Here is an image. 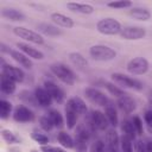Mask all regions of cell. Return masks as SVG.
Returning a JSON list of instances; mask_svg holds the SVG:
<instances>
[{
  "label": "cell",
  "mask_w": 152,
  "mask_h": 152,
  "mask_svg": "<svg viewBox=\"0 0 152 152\" xmlns=\"http://www.w3.org/2000/svg\"><path fill=\"white\" fill-rule=\"evenodd\" d=\"M84 95L86 97L94 104H97L100 107H106L109 104V99L107 97V95H104V93H102L101 90L94 88V87H88L84 89Z\"/></svg>",
  "instance_id": "52a82bcc"
},
{
  "label": "cell",
  "mask_w": 152,
  "mask_h": 152,
  "mask_svg": "<svg viewBox=\"0 0 152 152\" xmlns=\"http://www.w3.org/2000/svg\"><path fill=\"white\" fill-rule=\"evenodd\" d=\"M50 19L52 20V23L56 24V26H61L64 28H71L75 25L74 19H71L70 17L61 13V12H53L50 15Z\"/></svg>",
  "instance_id": "9a60e30c"
},
{
  "label": "cell",
  "mask_w": 152,
  "mask_h": 152,
  "mask_svg": "<svg viewBox=\"0 0 152 152\" xmlns=\"http://www.w3.org/2000/svg\"><path fill=\"white\" fill-rule=\"evenodd\" d=\"M50 70L61 82H63L65 84L72 86L76 81V76H75L74 71L64 63H61V62L52 63L50 65Z\"/></svg>",
  "instance_id": "6da1fadb"
},
{
  "label": "cell",
  "mask_w": 152,
  "mask_h": 152,
  "mask_svg": "<svg viewBox=\"0 0 152 152\" xmlns=\"http://www.w3.org/2000/svg\"><path fill=\"white\" fill-rule=\"evenodd\" d=\"M132 1L129 0H116V1H109L107 4L108 7L116 8V10H124V8H129L132 7Z\"/></svg>",
  "instance_id": "8d00e7d4"
},
{
  "label": "cell",
  "mask_w": 152,
  "mask_h": 152,
  "mask_svg": "<svg viewBox=\"0 0 152 152\" xmlns=\"http://www.w3.org/2000/svg\"><path fill=\"white\" fill-rule=\"evenodd\" d=\"M1 138H2L7 144H17V142L20 141V140L18 139V137H17L12 131L6 129V128L1 129Z\"/></svg>",
  "instance_id": "d590c367"
},
{
  "label": "cell",
  "mask_w": 152,
  "mask_h": 152,
  "mask_svg": "<svg viewBox=\"0 0 152 152\" xmlns=\"http://www.w3.org/2000/svg\"><path fill=\"white\" fill-rule=\"evenodd\" d=\"M39 126L45 132H50L55 127L53 124H52V121H51V119L48 115H43V116L39 118Z\"/></svg>",
  "instance_id": "f35d334b"
},
{
  "label": "cell",
  "mask_w": 152,
  "mask_h": 152,
  "mask_svg": "<svg viewBox=\"0 0 152 152\" xmlns=\"http://www.w3.org/2000/svg\"><path fill=\"white\" fill-rule=\"evenodd\" d=\"M40 151L42 152H56V146L44 145V146H40Z\"/></svg>",
  "instance_id": "f6af8a7d"
},
{
  "label": "cell",
  "mask_w": 152,
  "mask_h": 152,
  "mask_svg": "<svg viewBox=\"0 0 152 152\" xmlns=\"http://www.w3.org/2000/svg\"><path fill=\"white\" fill-rule=\"evenodd\" d=\"M15 88H17V86H15L14 81L10 80L8 77H6L4 75L0 76V90H1V93L6 94V95H12L15 91Z\"/></svg>",
  "instance_id": "cb8c5ba5"
},
{
  "label": "cell",
  "mask_w": 152,
  "mask_h": 152,
  "mask_svg": "<svg viewBox=\"0 0 152 152\" xmlns=\"http://www.w3.org/2000/svg\"><path fill=\"white\" fill-rule=\"evenodd\" d=\"M96 30L97 32L104 36H115V34H120L122 26L119 20L108 17V18H102L96 23Z\"/></svg>",
  "instance_id": "7a4b0ae2"
},
{
  "label": "cell",
  "mask_w": 152,
  "mask_h": 152,
  "mask_svg": "<svg viewBox=\"0 0 152 152\" xmlns=\"http://www.w3.org/2000/svg\"><path fill=\"white\" fill-rule=\"evenodd\" d=\"M126 69L131 75H144L148 70V61L145 57H134L127 63Z\"/></svg>",
  "instance_id": "8992f818"
},
{
  "label": "cell",
  "mask_w": 152,
  "mask_h": 152,
  "mask_svg": "<svg viewBox=\"0 0 152 152\" xmlns=\"http://www.w3.org/2000/svg\"><path fill=\"white\" fill-rule=\"evenodd\" d=\"M91 131L88 128V126L86 125H78L76 127V133H75V139H78V140H82V141H86L88 142L90 140V133Z\"/></svg>",
  "instance_id": "4dcf8cb0"
},
{
  "label": "cell",
  "mask_w": 152,
  "mask_h": 152,
  "mask_svg": "<svg viewBox=\"0 0 152 152\" xmlns=\"http://www.w3.org/2000/svg\"><path fill=\"white\" fill-rule=\"evenodd\" d=\"M68 57H69V59H70V62L75 65V66H77V68H80V69H82V68H86L87 65H88V61L86 59V57L82 55V53H80V52H70L69 55H68Z\"/></svg>",
  "instance_id": "83f0119b"
},
{
  "label": "cell",
  "mask_w": 152,
  "mask_h": 152,
  "mask_svg": "<svg viewBox=\"0 0 152 152\" xmlns=\"http://www.w3.org/2000/svg\"><path fill=\"white\" fill-rule=\"evenodd\" d=\"M110 80L113 83H115L118 87H120L121 89L124 88H128V89H134V90H141L142 89V83L133 77H129L127 75H124L121 72H113L110 75Z\"/></svg>",
  "instance_id": "277c9868"
},
{
  "label": "cell",
  "mask_w": 152,
  "mask_h": 152,
  "mask_svg": "<svg viewBox=\"0 0 152 152\" xmlns=\"http://www.w3.org/2000/svg\"><path fill=\"white\" fill-rule=\"evenodd\" d=\"M104 115L107 116L108 121H109V125H112L114 128L119 125V116H118V112H116V108L109 103L108 106L104 107Z\"/></svg>",
  "instance_id": "484cf974"
},
{
  "label": "cell",
  "mask_w": 152,
  "mask_h": 152,
  "mask_svg": "<svg viewBox=\"0 0 152 152\" xmlns=\"http://www.w3.org/2000/svg\"><path fill=\"white\" fill-rule=\"evenodd\" d=\"M11 50H12V49H10L5 43H1V44H0V52H1V53H8V55H10Z\"/></svg>",
  "instance_id": "bcb514c9"
},
{
  "label": "cell",
  "mask_w": 152,
  "mask_h": 152,
  "mask_svg": "<svg viewBox=\"0 0 152 152\" xmlns=\"http://www.w3.org/2000/svg\"><path fill=\"white\" fill-rule=\"evenodd\" d=\"M46 115L51 119V121H52V124H53L55 127L61 128V127L64 126V119H63V115H62V113L59 110H57V109H50Z\"/></svg>",
  "instance_id": "1f68e13d"
},
{
  "label": "cell",
  "mask_w": 152,
  "mask_h": 152,
  "mask_svg": "<svg viewBox=\"0 0 152 152\" xmlns=\"http://www.w3.org/2000/svg\"><path fill=\"white\" fill-rule=\"evenodd\" d=\"M121 129L124 132V135L128 137L131 140H135L137 138V131L134 128V125L132 122V120H124L121 122Z\"/></svg>",
  "instance_id": "f1b7e54d"
},
{
  "label": "cell",
  "mask_w": 152,
  "mask_h": 152,
  "mask_svg": "<svg viewBox=\"0 0 152 152\" xmlns=\"http://www.w3.org/2000/svg\"><path fill=\"white\" fill-rule=\"evenodd\" d=\"M31 152H38V151H36V150H32V151H31Z\"/></svg>",
  "instance_id": "f907efd6"
},
{
  "label": "cell",
  "mask_w": 152,
  "mask_h": 152,
  "mask_svg": "<svg viewBox=\"0 0 152 152\" xmlns=\"http://www.w3.org/2000/svg\"><path fill=\"white\" fill-rule=\"evenodd\" d=\"M66 103H68L74 110H76V113H77L78 115L87 114L88 107H87L86 102H84L81 97H78V96H72V97H70V99L66 101Z\"/></svg>",
  "instance_id": "7402d4cb"
},
{
  "label": "cell",
  "mask_w": 152,
  "mask_h": 152,
  "mask_svg": "<svg viewBox=\"0 0 152 152\" xmlns=\"http://www.w3.org/2000/svg\"><path fill=\"white\" fill-rule=\"evenodd\" d=\"M147 99H148V102H150V104L152 106V89L148 91V96H147Z\"/></svg>",
  "instance_id": "c3c4849f"
},
{
  "label": "cell",
  "mask_w": 152,
  "mask_h": 152,
  "mask_svg": "<svg viewBox=\"0 0 152 152\" xmlns=\"http://www.w3.org/2000/svg\"><path fill=\"white\" fill-rule=\"evenodd\" d=\"M17 48H19V50L21 52H24L26 56H28L31 59H38V61H42L44 59V53L42 51H39L38 49L31 46L28 43L26 42H20V43H17Z\"/></svg>",
  "instance_id": "5bb4252c"
},
{
  "label": "cell",
  "mask_w": 152,
  "mask_h": 152,
  "mask_svg": "<svg viewBox=\"0 0 152 152\" xmlns=\"http://www.w3.org/2000/svg\"><path fill=\"white\" fill-rule=\"evenodd\" d=\"M89 152H106V144L102 140H95L91 144Z\"/></svg>",
  "instance_id": "ab89813d"
},
{
  "label": "cell",
  "mask_w": 152,
  "mask_h": 152,
  "mask_svg": "<svg viewBox=\"0 0 152 152\" xmlns=\"http://www.w3.org/2000/svg\"><path fill=\"white\" fill-rule=\"evenodd\" d=\"M1 75L8 77L10 80L14 81L15 83H21L24 81V78H25L24 71L20 68L14 66V65H11V64H5L1 68Z\"/></svg>",
  "instance_id": "8fae6325"
},
{
  "label": "cell",
  "mask_w": 152,
  "mask_h": 152,
  "mask_svg": "<svg viewBox=\"0 0 152 152\" xmlns=\"http://www.w3.org/2000/svg\"><path fill=\"white\" fill-rule=\"evenodd\" d=\"M103 87L108 90V93L110 94V95H113L114 97H120L121 95H124V94H126L125 91H124V89H121L120 87H118L115 83H113V82H109V81H104L103 82Z\"/></svg>",
  "instance_id": "d6a6232c"
},
{
  "label": "cell",
  "mask_w": 152,
  "mask_h": 152,
  "mask_svg": "<svg viewBox=\"0 0 152 152\" xmlns=\"http://www.w3.org/2000/svg\"><path fill=\"white\" fill-rule=\"evenodd\" d=\"M145 147H146V152H152V140H147L145 142Z\"/></svg>",
  "instance_id": "7dc6e473"
},
{
  "label": "cell",
  "mask_w": 152,
  "mask_h": 152,
  "mask_svg": "<svg viewBox=\"0 0 152 152\" xmlns=\"http://www.w3.org/2000/svg\"><path fill=\"white\" fill-rule=\"evenodd\" d=\"M1 17L6 20H10V21H24L25 20V14L17 10V8H12V7H5L1 10L0 12Z\"/></svg>",
  "instance_id": "e0dca14e"
},
{
  "label": "cell",
  "mask_w": 152,
  "mask_h": 152,
  "mask_svg": "<svg viewBox=\"0 0 152 152\" xmlns=\"http://www.w3.org/2000/svg\"><path fill=\"white\" fill-rule=\"evenodd\" d=\"M44 88L48 90V93L51 95L52 100L56 101L57 103H62L64 101V91L62 90V88L59 86H57L56 83H53L52 81H45L44 82Z\"/></svg>",
  "instance_id": "4fadbf2b"
},
{
  "label": "cell",
  "mask_w": 152,
  "mask_h": 152,
  "mask_svg": "<svg viewBox=\"0 0 152 152\" xmlns=\"http://www.w3.org/2000/svg\"><path fill=\"white\" fill-rule=\"evenodd\" d=\"M56 152H66V150L61 148V147H56Z\"/></svg>",
  "instance_id": "681fc988"
},
{
  "label": "cell",
  "mask_w": 152,
  "mask_h": 152,
  "mask_svg": "<svg viewBox=\"0 0 152 152\" xmlns=\"http://www.w3.org/2000/svg\"><path fill=\"white\" fill-rule=\"evenodd\" d=\"M37 28L39 33L44 36H49V37H57L62 34V31L56 25H52L49 23H40L37 25Z\"/></svg>",
  "instance_id": "44dd1931"
},
{
  "label": "cell",
  "mask_w": 152,
  "mask_h": 152,
  "mask_svg": "<svg viewBox=\"0 0 152 152\" xmlns=\"http://www.w3.org/2000/svg\"><path fill=\"white\" fill-rule=\"evenodd\" d=\"M89 121L91 124V126L94 127V129L97 131H107L108 126H109V121L107 119V116L104 115V113H102L101 110H93L89 118Z\"/></svg>",
  "instance_id": "9c48e42d"
},
{
  "label": "cell",
  "mask_w": 152,
  "mask_h": 152,
  "mask_svg": "<svg viewBox=\"0 0 152 152\" xmlns=\"http://www.w3.org/2000/svg\"><path fill=\"white\" fill-rule=\"evenodd\" d=\"M104 144H106L107 148H119L120 138H119V134L114 127L107 129L106 137H104Z\"/></svg>",
  "instance_id": "ffe728a7"
},
{
  "label": "cell",
  "mask_w": 152,
  "mask_h": 152,
  "mask_svg": "<svg viewBox=\"0 0 152 152\" xmlns=\"http://www.w3.org/2000/svg\"><path fill=\"white\" fill-rule=\"evenodd\" d=\"M57 140L61 144V146H63L64 148H74L75 147V140L65 131H61L57 133Z\"/></svg>",
  "instance_id": "4316f807"
},
{
  "label": "cell",
  "mask_w": 152,
  "mask_h": 152,
  "mask_svg": "<svg viewBox=\"0 0 152 152\" xmlns=\"http://www.w3.org/2000/svg\"><path fill=\"white\" fill-rule=\"evenodd\" d=\"M133 150L134 152H146V147H145V142L140 139H135L134 140V145H133Z\"/></svg>",
  "instance_id": "7bdbcfd3"
},
{
  "label": "cell",
  "mask_w": 152,
  "mask_h": 152,
  "mask_svg": "<svg viewBox=\"0 0 152 152\" xmlns=\"http://www.w3.org/2000/svg\"><path fill=\"white\" fill-rule=\"evenodd\" d=\"M34 95H36V99L38 101V104L42 107H45V108L50 107L52 101H53L51 95L48 93V90L44 87H37L34 89Z\"/></svg>",
  "instance_id": "d6986e66"
},
{
  "label": "cell",
  "mask_w": 152,
  "mask_h": 152,
  "mask_svg": "<svg viewBox=\"0 0 152 152\" xmlns=\"http://www.w3.org/2000/svg\"><path fill=\"white\" fill-rule=\"evenodd\" d=\"M89 55L94 61L107 62V61H113L116 57V51L108 45L96 44L89 49Z\"/></svg>",
  "instance_id": "3957f363"
},
{
  "label": "cell",
  "mask_w": 152,
  "mask_h": 152,
  "mask_svg": "<svg viewBox=\"0 0 152 152\" xmlns=\"http://www.w3.org/2000/svg\"><path fill=\"white\" fill-rule=\"evenodd\" d=\"M13 119L17 122H30L34 120V113L24 104H18L13 110Z\"/></svg>",
  "instance_id": "30bf717a"
},
{
  "label": "cell",
  "mask_w": 152,
  "mask_h": 152,
  "mask_svg": "<svg viewBox=\"0 0 152 152\" xmlns=\"http://www.w3.org/2000/svg\"><path fill=\"white\" fill-rule=\"evenodd\" d=\"M116 106L125 114H131L137 109L135 100L128 94H124L120 97H118L116 99Z\"/></svg>",
  "instance_id": "7c38bea8"
},
{
  "label": "cell",
  "mask_w": 152,
  "mask_h": 152,
  "mask_svg": "<svg viewBox=\"0 0 152 152\" xmlns=\"http://www.w3.org/2000/svg\"><path fill=\"white\" fill-rule=\"evenodd\" d=\"M18 99L20 101H23L24 103H26V104H31V106H34V107L38 106V101L36 99L34 93H32L30 90H21L18 94Z\"/></svg>",
  "instance_id": "f546056e"
},
{
  "label": "cell",
  "mask_w": 152,
  "mask_h": 152,
  "mask_svg": "<svg viewBox=\"0 0 152 152\" xmlns=\"http://www.w3.org/2000/svg\"><path fill=\"white\" fill-rule=\"evenodd\" d=\"M12 103L7 100H0V118L2 120H6L10 118L11 113H12Z\"/></svg>",
  "instance_id": "836d02e7"
},
{
  "label": "cell",
  "mask_w": 152,
  "mask_h": 152,
  "mask_svg": "<svg viewBox=\"0 0 152 152\" xmlns=\"http://www.w3.org/2000/svg\"><path fill=\"white\" fill-rule=\"evenodd\" d=\"M12 31L17 37L24 39L26 43H32V44H36V45L44 44V38L39 32L26 28L24 26H15V27H13Z\"/></svg>",
  "instance_id": "5b68a950"
},
{
  "label": "cell",
  "mask_w": 152,
  "mask_h": 152,
  "mask_svg": "<svg viewBox=\"0 0 152 152\" xmlns=\"http://www.w3.org/2000/svg\"><path fill=\"white\" fill-rule=\"evenodd\" d=\"M132 122H133V125H134V128H135V131H137V134H138V135H142V133H144L142 120H141L138 115H135V116H133Z\"/></svg>",
  "instance_id": "60d3db41"
},
{
  "label": "cell",
  "mask_w": 152,
  "mask_h": 152,
  "mask_svg": "<svg viewBox=\"0 0 152 152\" xmlns=\"http://www.w3.org/2000/svg\"><path fill=\"white\" fill-rule=\"evenodd\" d=\"M66 8L74 13H80V14H91L95 8L93 5L90 4H86V2H75V1H70L66 2Z\"/></svg>",
  "instance_id": "2e32d148"
},
{
  "label": "cell",
  "mask_w": 152,
  "mask_h": 152,
  "mask_svg": "<svg viewBox=\"0 0 152 152\" xmlns=\"http://www.w3.org/2000/svg\"><path fill=\"white\" fill-rule=\"evenodd\" d=\"M31 138L36 141V142H38L40 146H44V145H49V138H48V135H45L44 133H42V132H39V131H37V129H34L32 133H31Z\"/></svg>",
  "instance_id": "e575fe53"
},
{
  "label": "cell",
  "mask_w": 152,
  "mask_h": 152,
  "mask_svg": "<svg viewBox=\"0 0 152 152\" xmlns=\"http://www.w3.org/2000/svg\"><path fill=\"white\" fill-rule=\"evenodd\" d=\"M133 140H131L128 137L124 135L120 138V147H121V152H133Z\"/></svg>",
  "instance_id": "74e56055"
},
{
  "label": "cell",
  "mask_w": 152,
  "mask_h": 152,
  "mask_svg": "<svg viewBox=\"0 0 152 152\" xmlns=\"http://www.w3.org/2000/svg\"><path fill=\"white\" fill-rule=\"evenodd\" d=\"M10 56H11L18 64H20L23 68L28 69V70L32 69V66H33L32 59H31L28 56H26L24 52H21L20 50H14V49H12L11 52H10Z\"/></svg>",
  "instance_id": "ac0fdd59"
},
{
  "label": "cell",
  "mask_w": 152,
  "mask_h": 152,
  "mask_svg": "<svg viewBox=\"0 0 152 152\" xmlns=\"http://www.w3.org/2000/svg\"><path fill=\"white\" fill-rule=\"evenodd\" d=\"M120 36L122 39H126V40H139L146 36V30L141 26L129 25V26L122 27Z\"/></svg>",
  "instance_id": "ba28073f"
},
{
  "label": "cell",
  "mask_w": 152,
  "mask_h": 152,
  "mask_svg": "<svg viewBox=\"0 0 152 152\" xmlns=\"http://www.w3.org/2000/svg\"><path fill=\"white\" fill-rule=\"evenodd\" d=\"M129 15L137 20L146 21L151 18V12L145 7H132L129 10Z\"/></svg>",
  "instance_id": "d4e9b609"
},
{
  "label": "cell",
  "mask_w": 152,
  "mask_h": 152,
  "mask_svg": "<svg viewBox=\"0 0 152 152\" xmlns=\"http://www.w3.org/2000/svg\"><path fill=\"white\" fill-rule=\"evenodd\" d=\"M76 152H88V142L75 139V147Z\"/></svg>",
  "instance_id": "b9f144b4"
},
{
  "label": "cell",
  "mask_w": 152,
  "mask_h": 152,
  "mask_svg": "<svg viewBox=\"0 0 152 152\" xmlns=\"http://www.w3.org/2000/svg\"><path fill=\"white\" fill-rule=\"evenodd\" d=\"M144 121L146 124V126H152V108L151 109H147L145 113H144Z\"/></svg>",
  "instance_id": "ee69618b"
},
{
  "label": "cell",
  "mask_w": 152,
  "mask_h": 152,
  "mask_svg": "<svg viewBox=\"0 0 152 152\" xmlns=\"http://www.w3.org/2000/svg\"><path fill=\"white\" fill-rule=\"evenodd\" d=\"M64 114H65V122H66V127L69 129H74L77 125V120H78V114L76 113V110H74L68 103H65L64 107Z\"/></svg>",
  "instance_id": "603a6c76"
}]
</instances>
